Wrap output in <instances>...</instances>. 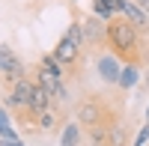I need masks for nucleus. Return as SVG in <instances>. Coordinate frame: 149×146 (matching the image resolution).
<instances>
[{"mask_svg":"<svg viewBox=\"0 0 149 146\" xmlns=\"http://www.w3.org/2000/svg\"><path fill=\"white\" fill-rule=\"evenodd\" d=\"M104 45L110 48V54H113L119 63H134L140 66L143 63V54H140V33L131 27L125 18H113L107 24L104 30Z\"/></svg>","mask_w":149,"mask_h":146,"instance_id":"nucleus-1","label":"nucleus"},{"mask_svg":"<svg viewBox=\"0 0 149 146\" xmlns=\"http://www.w3.org/2000/svg\"><path fill=\"white\" fill-rule=\"evenodd\" d=\"M116 113L107 111V104L98 99V95H90V99H84L78 104V111H74V119H78V125L84 128H93V125H102V122H110Z\"/></svg>","mask_w":149,"mask_h":146,"instance_id":"nucleus-2","label":"nucleus"},{"mask_svg":"<svg viewBox=\"0 0 149 146\" xmlns=\"http://www.w3.org/2000/svg\"><path fill=\"white\" fill-rule=\"evenodd\" d=\"M104 30H107V24H104V21H98L95 15L84 18V21H81L84 45H104Z\"/></svg>","mask_w":149,"mask_h":146,"instance_id":"nucleus-3","label":"nucleus"},{"mask_svg":"<svg viewBox=\"0 0 149 146\" xmlns=\"http://www.w3.org/2000/svg\"><path fill=\"white\" fill-rule=\"evenodd\" d=\"M54 60L60 66H78V60H81V45H74L69 39H60L57 48H54Z\"/></svg>","mask_w":149,"mask_h":146,"instance_id":"nucleus-4","label":"nucleus"},{"mask_svg":"<svg viewBox=\"0 0 149 146\" xmlns=\"http://www.w3.org/2000/svg\"><path fill=\"white\" fill-rule=\"evenodd\" d=\"M9 95L15 99L18 111H30V99H33V81H27V78L15 81V83H12V90H9Z\"/></svg>","mask_w":149,"mask_h":146,"instance_id":"nucleus-5","label":"nucleus"},{"mask_svg":"<svg viewBox=\"0 0 149 146\" xmlns=\"http://www.w3.org/2000/svg\"><path fill=\"white\" fill-rule=\"evenodd\" d=\"M95 66H98V75H102L107 83H116V78H119V69H122V63L113 57V54H98V60H95Z\"/></svg>","mask_w":149,"mask_h":146,"instance_id":"nucleus-6","label":"nucleus"},{"mask_svg":"<svg viewBox=\"0 0 149 146\" xmlns=\"http://www.w3.org/2000/svg\"><path fill=\"white\" fill-rule=\"evenodd\" d=\"M0 72H3V81L9 83V87H12L15 81L27 78V66H24V60H21V57H15V54H12V57L6 60V63L0 66Z\"/></svg>","mask_w":149,"mask_h":146,"instance_id":"nucleus-7","label":"nucleus"},{"mask_svg":"<svg viewBox=\"0 0 149 146\" xmlns=\"http://www.w3.org/2000/svg\"><path fill=\"white\" fill-rule=\"evenodd\" d=\"M125 137H128L125 122H122L119 116H113L107 122V146H125Z\"/></svg>","mask_w":149,"mask_h":146,"instance_id":"nucleus-8","label":"nucleus"},{"mask_svg":"<svg viewBox=\"0 0 149 146\" xmlns=\"http://www.w3.org/2000/svg\"><path fill=\"white\" fill-rule=\"evenodd\" d=\"M137 72H140V66H134V63H122V69H119V78H116V83L122 90H128V87H134L137 83Z\"/></svg>","mask_w":149,"mask_h":146,"instance_id":"nucleus-9","label":"nucleus"},{"mask_svg":"<svg viewBox=\"0 0 149 146\" xmlns=\"http://www.w3.org/2000/svg\"><path fill=\"white\" fill-rule=\"evenodd\" d=\"M93 15H95L98 21L110 24V21L116 18V12H113V0H93Z\"/></svg>","mask_w":149,"mask_h":146,"instance_id":"nucleus-10","label":"nucleus"},{"mask_svg":"<svg viewBox=\"0 0 149 146\" xmlns=\"http://www.w3.org/2000/svg\"><path fill=\"white\" fill-rule=\"evenodd\" d=\"M36 83H39V87H45L48 92H54V90H57L63 81H60L57 75H51V72H48L45 66H36Z\"/></svg>","mask_w":149,"mask_h":146,"instance_id":"nucleus-11","label":"nucleus"},{"mask_svg":"<svg viewBox=\"0 0 149 146\" xmlns=\"http://www.w3.org/2000/svg\"><path fill=\"white\" fill-rule=\"evenodd\" d=\"M33 119H36V125H39V131H54V128H57V119H60V113H57V111H51V107H48V111L36 113Z\"/></svg>","mask_w":149,"mask_h":146,"instance_id":"nucleus-12","label":"nucleus"},{"mask_svg":"<svg viewBox=\"0 0 149 146\" xmlns=\"http://www.w3.org/2000/svg\"><path fill=\"white\" fill-rule=\"evenodd\" d=\"M86 134H90L93 146H107V122H102V125H93V128H86Z\"/></svg>","mask_w":149,"mask_h":146,"instance_id":"nucleus-13","label":"nucleus"},{"mask_svg":"<svg viewBox=\"0 0 149 146\" xmlns=\"http://www.w3.org/2000/svg\"><path fill=\"white\" fill-rule=\"evenodd\" d=\"M78 143H81V128L78 122H69L63 131V146H78Z\"/></svg>","mask_w":149,"mask_h":146,"instance_id":"nucleus-14","label":"nucleus"},{"mask_svg":"<svg viewBox=\"0 0 149 146\" xmlns=\"http://www.w3.org/2000/svg\"><path fill=\"white\" fill-rule=\"evenodd\" d=\"M39 66H45V69H48V72H51V75H57L60 81H63V78H66V72H63V66H60V63H57V60H54V54H48V57H42V60H39Z\"/></svg>","mask_w":149,"mask_h":146,"instance_id":"nucleus-15","label":"nucleus"},{"mask_svg":"<svg viewBox=\"0 0 149 146\" xmlns=\"http://www.w3.org/2000/svg\"><path fill=\"white\" fill-rule=\"evenodd\" d=\"M63 39H69V42H74V45H81V48H84V33H81V24H69V27H66V33H63Z\"/></svg>","mask_w":149,"mask_h":146,"instance_id":"nucleus-16","label":"nucleus"},{"mask_svg":"<svg viewBox=\"0 0 149 146\" xmlns=\"http://www.w3.org/2000/svg\"><path fill=\"white\" fill-rule=\"evenodd\" d=\"M146 140H149V122L137 131V137H134V146H146Z\"/></svg>","mask_w":149,"mask_h":146,"instance_id":"nucleus-17","label":"nucleus"},{"mask_svg":"<svg viewBox=\"0 0 149 146\" xmlns=\"http://www.w3.org/2000/svg\"><path fill=\"white\" fill-rule=\"evenodd\" d=\"M9 57H12V48H9V45H0V66H3Z\"/></svg>","mask_w":149,"mask_h":146,"instance_id":"nucleus-18","label":"nucleus"},{"mask_svg":"<svg viewBox=\"0 0 149 146\" xmlns=\"http://www.w3.org/2000/svg\"><path fill=\"white\" fill-rule=\"evenodd\" d=\"M131 3H134V6H137V9H143V12H146V15H149V0H131Z\"/></svg>","mask_w":149,"mask_h":146,"instance_id":"nucleus-19","label":"nucleus"},{"mask_svg":"<svg viewBox=\"0 0 149 146\" xmlns=\"http://www.w3.org/2000/svg\"><path fill=\"white\" fill-rule=\"evenodd\" d=\"M146 122H149V111H146Z\"/></svg>","mask_w":149,"mask_h":146,"instance_id":"nucleus-20","label":"nucleus"}]
</instances>
